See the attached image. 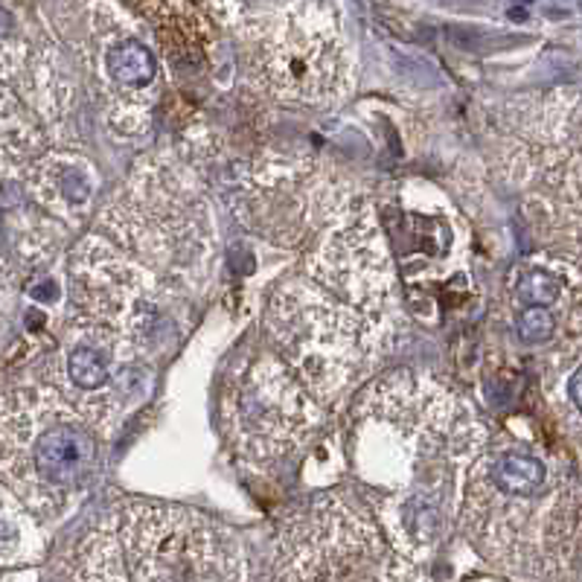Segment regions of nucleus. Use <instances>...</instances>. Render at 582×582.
<instances>
[{
  "label": "nucleus",
  "instance_id": "nucleus-1",
  "mask_svg": "<svg viewBox=\"0 0 582 582\" xmlns=\"http://www.w3.org/2000/svg\"><path fill=\"white\" fill-rule=\"evenodd\" d=\"M350 469L379 527L414 562L461 518L463 483L487 426L440 381L393 370L352 408Z\"/></svg>",
  "mask_w": 582,
  "mask_h": 582
},
{
  "label": "nucleus",
  "instance_id": "nucleus-2",
  "mask_svg": "<svg viewBox=\"0 0 582 582\" xmlns=\"http://www.w3.org/2000/svg\"><path fill=\"white\" fill-rule=\"evenodd\" d=\"M461 527L490 565L547 580L580 547L577 492L556 481L554 466L525 445H487L463 483Z\"/></svg>",
  "mask_w": 582,
  "mask_h": 582
},
{
  "label": "nucleus",
  "instance_id": "nucleus-3",
  "mask_svg": "<svg viewBox=\"0 0 582 582\" xmlns=\"http://www.w3.org/2000/svg\"><path fill=\"white\" fill-rule=\"evenodd\" d=\"M240 539L202 513L120 501L67 559V582H245Z\"/></svg>",
  "mask_w": 582,
  "mask_h": 582
},
{
  "label": "nucleus",
  "instance_id": "nucleus-4",
  "mask_svg": "<svg viewBox=\"0 0 582 582\" xmlns=\"http://www.w3.org/2000/svg\"><path fill=\"white\" fill-rule=\"evenodd\" d=\"M100 461L96 428L50 385H21L3 399L0 471L27 516L59 518L91 483Z\"/></svg>",
  "mask_w": 582,
  "mask_h": 582
},
{
  "label": "nucleus",
  "instance_id": "nucleus-5",
  "mask_svg": "<svg viewBox=\"0 0 582 582\" xmlns=\"http://www.w3.org/2000/svg\"><path fill=\"white\" fill-rule=\"evenodd\" d=\"M100 228L164 283L198 286L210 271L216 250L210 204L190 172L169 157H146L131 169L102 210Z\"/></svg>",
  "mask_w": 582,
  "mask_h": 582
},
{
  "label": "nucleus",
  "instance_id": "nucleus-6",
  "mask_svg": "<svg viewBox=\"0 0 582 582\" xmlns=\"http://www.w3.org/2000/svg\"><path fill=\"white\" fill-rule=\"evenodd\" d=\"M254 88L274 100L326 105L350 88L352 62L333 3H224Z\"/></svg>",
  "mask_w": 582,
  "mask_h": 582
},
{
  "label": "nucleus",
  "instance_id": "nucleus-7",
  "mask_svg": "<svg viewBox=\"0 0 582 582\" xmlns=\"http://www.w3.org/2000/svg\"><path fill=\"white\" fill-rule=\"evenodd\" d=\"M266 338L306 390L329 405L381 359L388 324L338 300L314 280L292 277L271 295Z\"/></svg>",
  "mask_w": 582,
  "mask_h": 582
},
{
  "label": "nucleus",
  "instance_id": "nucleus-8",
  "mask_svg": "<svg viewBox=\"0 0 582 582\" xmlns=\"http://www.w3.org/2000/svg\"><path fill=\"white\" fill-rule=\"evenodd\" d=\"M269 582H426L367 509L318 495L280 530Z\"/></svg>",
  "mask_w": 582,
  "mask_h": 582
},
{
  "label": "nucleus",
  "instance_id": "nucleus-9",
  "mask_svg": "<svg viewBox=\"0 0 582 582\" xmlns=\"http://www.w3.org/2000/svg\"><path fill=\"white\" fill-rule=\"evenodd\" d=\"M321 416L324 405L274 352L245 355L224 373V437L257 469L292 461L314 437Z\"/></svg>",
  "mask_w": 582,
  "mask_h": 582
},
{
  "label": "nucleus",
  "instance_id": "nucleus-10",
  "mask_svg": "<svg viewBox=\"0 0 582 582\" xmlns=\"http://www.w3.org/2000/svg\"><path fill=\"white\" fill-rule=\"evenodd\" d=\"M67 288L70 333L112 341L134 355L160 341L167 283L102 233L79 242L67 266Z\"/></svg>",
  "mask_w": 582,
  "mask_h": 582
},
{
  "label": "nucleus",
  "instance_id": "nucleus-11",
  "mask_svg": "<svg viewBox=\"0 0 582 582\" xmlns=\"http://www.w3.org/2000/svg\"><path fill=\"white\" fill-rule=\"evenodd\" d=\"M306 277L344 303L381 318L393 297V266L370 207L355 204L321 236L306 262Z\"/></svg>",
  "mask_w": 582,
  "mask_h": 582
},
{
  "label": "nucleus",
  "instance_id": "nucleus-12",
  "mask_svg": "<svg viewBox=\"0 0 582 582\" xmlns=\"http://www.w3.org/2000/svg\"><path fill=\"white\" fill-rule=\"evenodd\" d=\"M27 190L53 210H82L91 202L93 172L82 157L41 152L27 160Z\"/></svg>",
  "mask_w": 582,
  "mask_h": 582
},
{
  "label": "nucleus",
  "instance_id": "nucleus-13",
  "mask_svg": "<svg viewBox=\"0 0 582 582\" xmlns=\"http://www.w3.org/2000/svg\"><path fill=\"white\" fill-rule=\"evenodd\" d=\"M513 295H516L518 303H525V309H533V306L536 309H547L562 295V283L554 274H547V271H527V274H521L516 280Z\"/></svg>",
  "mask_w": 582,
  "mask_h": 582
},
{
  "label": "nucleus",
  "instance_id": "nucleus-14",
  "mask_svg": "<svg viewBox=\"0 0 582 582\" xmlns=\"http://www.w3.org/2000/svg\"><path fill=\"white\" fill-rule=\"evenodd\" d=\"M516 333L521 341L527 344H545L554 338L556 333V318L551 314V309H525L518 314L516 321Z\"/></svg>",
  "mask_w": 582,
  "mask_h": 582
},
{
  "label": "nucleus",
  "instance_id": "nucleus-15",
  "mask_svg": "<svg viewBox=\"0 0 582 582\" xmlns=\"http://www.w3.org/2000/svg\"><path fill=\"white\" fill-rule=\"evenodd\" d=\"M562 397L568 399V405L573 408V414L582 419V359L565 373L562 381Z\"/></svg>",
  "mask_w": 582,
  "mask_h": 582
}]
</instances>
